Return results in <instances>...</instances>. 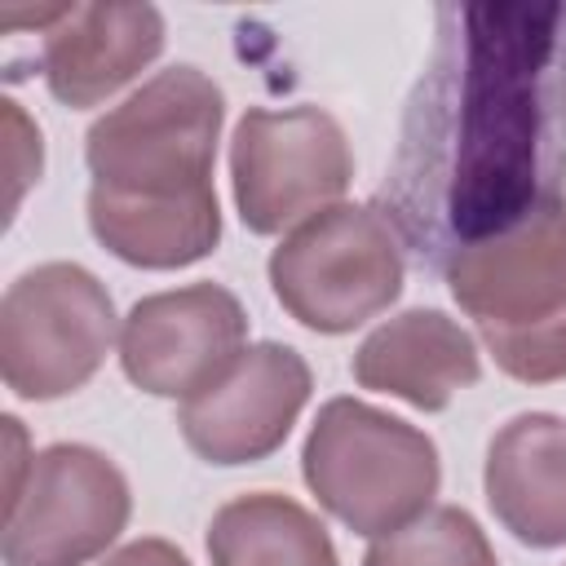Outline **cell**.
<instances>
[{"label": "cell", "mask_w": 566, "mask_h": 566, "mask_svg": "<svg viewBox=\"0 0 566 566\" xmlns=\"http://www.w3.org/2000/svg\"><path fill=\"white\" fill-rule=\"evenodd\" d=\"M566 199V4H442L380 212L442 261Z\"/></svg>", "instance_id": "6da1fadb"}, {"label": "cell", "mask_w": 566, "mask_h": 566, "mask_svg": "<svg viewBox=\"0 0 566 566\" xmlns=\"http://www.w3.org/2000/svg\"><path fill=\"white\" fill-rule=\"evenodd\" d=\"M301 473L314 500L367 539L429 513L442 482L433 438L363 398L318 407L301 447Z\"/></svg>", "instance_id": "7a4b0ae2"}, {"label": "cell", "mask_w": 566, "mask_h": 566, "mask_svg": "<svg viewBox=\"0 0 566 566\" xmlns=\"http://www.w3.org/2000/svg\"><path fill=\"white\" fill-rule=\"evenodd\" d=\"M226 119L221 88L199 66H168L111 106L84 133L97 195L190 199L212 190V159Z\"/></svg>", "instance_id": "3957f363"}, {"label": "cell", "mask_w": 566, "mask_h": 566, "mask_svg": "<svg viewBox=\"0 0 566 566\" xmlns=\"http://www.w3.org/2000/svg\"><path fill=\"white\" fill-rule=\"evenodd\" d=\"M402 239L371 203H332L270 252L279 305L310 332L340 336L385 314L402 292Z\"/></svg>", "instance_id": "277c9868"}, {"label": "cell", "mask_w": 566, "mask_h": 566, "mask_svg": "<svg viewBox=\"0 0 566 566\" xmlns=\"http://www.w3.org/2000/svg\"><path fill=\"white\" fill-rule=\"evenodd\" d=\"M115 340L106 283L75 261H44L0 296V376L27 402L84 389Z\"/></svg>", "instance_id": "5b68a950"}, {"label": "cell", "mask_w": 566, "mask_h": 566, "mask_svg": "<svg viewBox=\"0 0 566 566\" xmlns=\"http://www.w3.org/2000/svg\"><path fill=\"white\" fill-rule=\"evenodd\" d=\"M230 181L239 221L252 234H279L349 190L354 155L345 128L323 106H256L234 128Z\"/></svg>", "instance_id": "8992f818"}, {"label": "cell", "mask_w": 566, "mask_h": 566, "mask_svg": "<svg viewBox=\"0 0 566 566\" xmlns=\"http://www.w3.org/2000/svg\"><path fill=\"white\" fill-rule=\"evenodd\" d=\"M128 478L84 442H53L4 504V566H84L128 526Z\"/></svg>", "instance_id": "52a82bcc"}, {"label": "cell", "mask_w": 566, "mask_h": 566, "mask_svg": "<svg viewBox=\"0 0 566 566\" xmlns=\"http://www.w3.org/2000/svg\"><path fill=\"white\" fill-rule=\"evenodd\" d=\"M455 305L482 336H513L566 314V199L442 261Z\"/></svg>", "instance_id": "ba28073f"}, {"label": "cell", "mask_w": 566, "mask_h": 566, "mask_svg": "<svg viewBox=\"0 0 566 566\" xmlns=\"http://www.w3.org/2000/svg\"><path fill=\"white\" fill-rule=\"evenodd\" d=\"M248 314L221 283L142 296L119 327L124 376L155 398H195L248 345Z\"/></svg>", "instance_id": "9c48e42d"}, {"label": "cell", "mask_w": 566, "mask_h": 566, "mask_svg": "<svg viewBox=\"0 0 566 566\" xmlns=\"http://www.w3.org/2000/svg\"><path fill=\"white\" fill-rule=\"evenodd\" d=\"M310 389V363L292 345L256 340L208 389L181 402L177 429L208 464H256L287 442Z\"/></svg>", "instance_id": "30bf717a"}, {"label": "cell", "mask_w": 566, "mask_h": 566, "mask_svg": "<svg viewBox=\"0 0 566 566\" xmlns=\"http://www.w3.org/2000/svg\"><path fill=\"white\" fill-rule=\"evenodd\" d=\"M164 49V18L155 4H71L44 31L40 66L49 93L71 106H97L137 80Z\"/></svg>", "instance_id": "8fae6325"}, {"label": "cell", "mask_w": 566, "mask_h": 566, "mask_svg": "<svg viewBox=\"0 0 566 566\" xmlns=\"http://www.w3.org/2000/svg\"><path fill=\"white\" fill-rule=\"evenodd\" d=\"M486 504L500 526L531 544H566V420L553 411L513 416L486 447Z\"/></svg>", "instance_id": "7c38bea8"}, {"label": "cell", "mask_w": 566, "mask_h": 566, "mask_svg": "<svg viewBox=\"0 0 566 566\" xmlns=\"http://www.w3.org/2000/svg\"><path fill=\"white\" fill-rule=\"evenodd\" d=\"M482 358L473 336L442 310H402L380 323L354 354L363 389L402 398L420 411H442L460 389L478 385Z\"/></svg>", "instance_id": "4fadbf2b"}, {"label": "cell", "mask_w": 566, "mask_h": 566, "mask_svg": "<svg viewBox=\"0 0 566 566\" xmlns=\"http://www.w3.org/2000/svg\"><path fill=\"white\" fill-rule=\"evenodd\" d=\"M88 230L128 265L181 270L221 243V203L217 190L190 199H115L88 190Z\"/></svg>", "instance_id": "5bb4252c"}, {"label": "cell", "mask_w": 566, "mask_h": 566, "mask_svg": "<svg viewBox=\"0 0 566 566\" xmlns=\"http://www.w3.org/2000/svg\"><path fill=\"white\" fill-rule=\"evenodd\" d=\"M212 566H340L327 526L279 491L226 500L208 522Z\"/></svg>", "instance_id": "9a60e30c"}, {"label": "cell", "mask_w": 566, "mask_h": 566, "mask_svg": "<svg viewBox=\"0 0 566 566\" xmlns=\"http://www.w3.org/2000/svg\"><path fill=\"white\" fill-rule=\"evenodd\" d=\"M363 566H500V562L473 513L455 504H438L416 522L371 539Z\"/></svg>", "instance_id": "2e32d148"}, {"label": "cell", "mask_w": 566, "mask_h": 566, "mask_svg": "<svg viewBox=\"0 0 566 566\" xmlns=\"http://www.w3.org/2000/svg\"><path fill=\"white\" fill-rule=\"evenodd\" d=\"M495 367L522 385H548L566 376V314L513 336H482Z\"/></svg>", "instance_id": "e0dca14e"}, {"label": "cell", "mask_w": 566, "mask_h": 566, "mask_svg": "<svg viewBox=\"0 0 566 566\" xmlns=\"http://www.w3.org/2000/svg\"><path fill=\"white\" fill-rule=\"evenodd\" d=\"M4 128H9V177H13L9 208H18L22 186L40 177L44 150H40V128H31V119L18 111V102H4Z\"/></svg>", "instance_id": "ac0fdd59"}, {"label": "cell", "mask_w": 566, "mask_h": 566, "mask_svg": "<svg viewBox=\"0 0 566 566\" xmlns=\"http://www.w3.org/2000/svg\"><path fill=\"white\" fill-rule=\"evenodd\" d=\"M102 566H190V557L168 539H133L119 553H111Z\"/></svg>", "instance_id": "d6986e66"}]
</instances>
